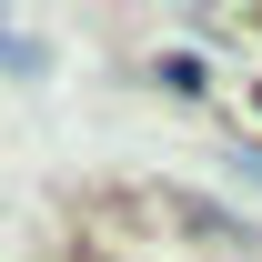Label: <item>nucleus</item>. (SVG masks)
<instances>
[{"mask_svg": "<svg viewBox=\"0 0 262 262\" xmlns=\"http://www.w3.org/2000/svg\"><path fill=\"white\" fill-rule=\"evenodd\" d=\"M0 61H10V71H40V40L31 31H0Z\"/></svg>", "mask_w": 262, "mask_h": 262, "instance_id": "obj_1", "label": "nucleus"}, {"mask_svg": "<svg viewBox=\"0 0 262 262\" xmlns=\"http://www.w3.org/2000/svg\"><path fill=\"white\" fill-rule=\"evenodd\" d=\"M232 162H242V171H252V182H262V151H232Z\"/></svg>", "mask_w": 262, "mask_h": 262, "instance_id": "obj_2", "label": "nucleus"}]
</instances>
